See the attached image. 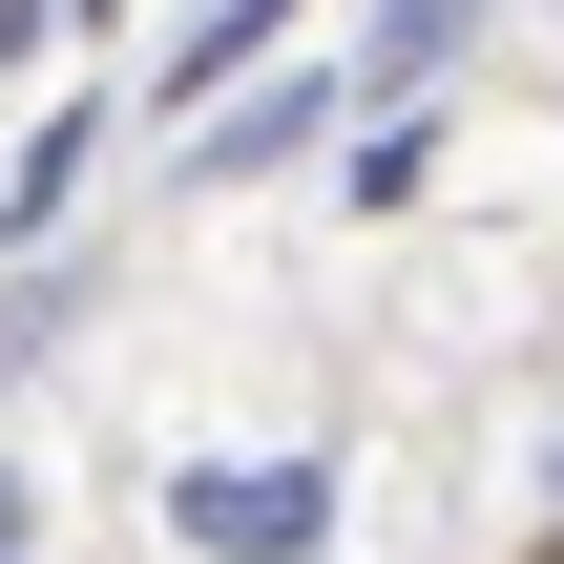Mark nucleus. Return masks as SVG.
Returning <instances> with one entry per match:
<instances>
[{
  "label": "nucleus",
  "mask_w": 564,
  "mask_h": 564,
  "mask_svg": "<svg viewBox=\"0 0 564 564\" xmlns=\"http://www.w3.org/2000/svg\"><path fill=\"white\" fill-rule=\"evenodd\" d=\"M523 564H564V523H544V544H523Z\"/></svg>",
  "instance_id": "nucleus-9"
},
{
  "label": "nucleus",
  "mask_w": 564,
  "mask_h": 564,
  "mask_svg": "<svg viewBox=\"0 0 564 564\" xmlns=\"http://www.w3.org/2000/svg\"><path fill=\"white\" fill-rule=\"evenodd\" d=\"M272 42H293V0H209V21L167 42V105H209V84H251Z\"/></svg>",
  "instance_id": "nucleus-3"
},
{
  "label": "nucleus",
  "mask_w": 564,
  "mask_h": 564,
  "mask_svg": "<svg viewBox=\"0 0 564 564\" xmlns=\"http://www.w3.org/2000/svg\"><path fill=\"white\" fill-rule=\"evenodd\" d=\"M63 21H126V0H63Z\"/></svg>",
  "instance_id": "nucleus-8"
},
{
  "label": "nucleus",
  "mask_w": 564,
  "mask_h": 564,
  "mask_svg": "<svg viewBox=\"0 0 564 564\" xmlns=\"http://www.w3.org/2000/svg\"><path fill=\"white\" fill-rule=\"evenodd\" d=\"M84 147H105V126H84V105H63V126H42V147H21V167H0V251H42V230H63V188H84Z\"/></svg>",
  "instance_id": "nucleus-4"
},
{
  "label": "nucleus",
  "mask_w": 564,
  "mask_h": 564,
  "mask_svg": "<svg viewBox=\"0 0 564 564\" xmlns=\"http://www.w3.org/2000/svg\"><path fill=\"white\" fill-rule=\"evenodd\" d=\"M460 42H481V0H377V42H356V84H377V105H419V84L460 63Z\"/></svg>",
  "instance_id": "nucleus-2"
},
{
  "label": "nucleus",
  "mask_w": 564,
  "mask_h": 564,
  "mask_svg": "<svg viewBox=\"0 0 564 564\" xmlns=\"http://www.w3.org/2000/svg\"><path fill=\"white\" fill-rule=\"evenodd\" d=\"M544 523H564V419H544Z\"/></svg>",
  "instance_id": "nucleus-6"
},
{
  "label": "nucleus",
  "mask_w": 564,
  "mask_h": 564,
  "mask_svg": "<svg viewBox=\"0 0 564 564\" xmlns=\"http://www.w3.org/2000/svg\"><path fill=\"white\" fill-rule=\"evenodd\" d=\"M0 564H21V481H0Z\"/></svg>",
  "instance_id": "nucleus-7"
},
{
  "label": "nucleus",
  "mask_w": 564,
  "mask_h": 564,
  "mask_svg": "<svg viewBox=\"0 0 564 564\" xmlns=\"http://www.w3.org/2000/svg\"><path fill=\"white\" fill-rule=\"evenodd\" d=\"M314 126H335V84H272V105H230V126H209V188H230V167H272V147H314Z\"/></svg>",
  "instance_id": "nucleus-5"
},
{
  "label": "nucleus",
  "mask_w": 564,
  "mask_h": 564,
  "mask_svg": "<svg viewBox=\"0 0 564 564\" xmlns=\"http://www.w3.org/2000/svg\"><path fill=\"white\" fill-rule=\"evenodd\" d=\"M167 523L209 564H314V523H335V460H188L167 481Z\"/></svg>",
  "instance_id": "nucleus-1"
}]
</instances>
